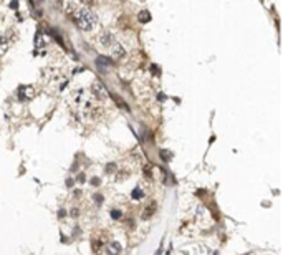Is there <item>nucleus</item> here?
I'll use <instances>...</instances> for the list:
<instances>
[{"label":"nucleus","instance_id":"nucleus-14","mask_svg":"<svg viewBox=\"0 0 283 255\" xmlns=\"http://www.w3.org/2000/svg\"><path fill=\"white\" fill-rule=\"evenodd\" d=\"M91 184H93V185H98V184H100V179H96V177H95L93 181H91Z\"/></svg>","mask_w":283,"mask_h":255},{"label":"nucleus","instance_id":"nucleus-13","mask_svg":"<svg viewBox=\"0 0 283 255\" xmlns=\"http://www.w3.org/2000/svg\"><path fill=\"white\" fill-rule=\"evenodd\" d=\"M10 7H12V8H17V7H18V0H12V3H10Z\"/></svg>","mask_w":283,"mask_h":255},{"label":"nucleus","instance_id":"nucleus-15","mask_svg":"<svg viewBox=\"0 0 283 255\" xmlns=\"http://www.w3.org/2000/svg\"><path fill=\"white\" fill-rule=\"evenodd\" d=\"M78 181H80V182L85 181V174H80V176H78Z\"/></svg>","mask_w":283,"mask_h":255},{"label":"nucleus","instance_id":"nucleus-12","mask_svg":"<svg viewBox=\"0 0 283 255\" xmlns=\"http://www.w3.org/2000/svg\"><path fill=\"white\" fill-rule=\"evenodd\" d=\"M111 248H113V250H114V252H119V250H121V247H119V243H116V242H113V243H111Z\"/></svg>","mask_w":283,"mask_h":255},{"label":"nucleus","instance_id":"nucleus-11","mask_svg":"<svg viewBox=\"0 0 283 255\" xmlns=\"http://www.w3.org/2000/svg\"><path fill=\"white\" fill-rule=\"evenodd\" d=\"M111 217H113V219H119V217H121V211H116V209L111 211Z\"/></svg>","mask_w":283,"mask_h":255},{"label":"nucleus","instance_id":"nucleus-1","mask_svg":"<svg viewBox=\"0 0 283 255\" xmlns=\"http://www.w3.org/2000/svg\"><path fill=\"white\" fill-rule=\"evenodd\" d=\"M75 22L81 30H91L96 25V15L90 8H80L75 15Z\"/></svg>","mask_w":283,"mask_h":255},{"label":"nucleus","instance_id":"nucleus-2","mask_svg":"<svg viewBox=\"0 0 283 255\" xmlns=\"http://www.w3.org/2000/svg\"><path fill=\"white\" fill-rule=\"evenodd\" d=\"M91 91H93V95L96 98H100V100H106L108 98V91H106L105 86H103L101 81H95L93 86H91Z\"/></svg>","mask_w":283,"mask_h":255},{"label":"nucleus","instance_id":"nucleus-4","mask_svg":"<svg viewBox=\"0 0 283 255\" xmlns=\"http://www.w3.org/2000/svg\"><path fill=\"white\" fill-rule=\"evenodd\" d=\"M96 65L101 68V71H106V68L111 66V60L108 56H98L96 58Z\"/></svg>","mask_w":283,"mask_h":255},{"label":"nucleus","instance_id":"nucleus-9","mask_svg":"<svg viewBox=\"0 0 283 255\" xmlns=\"http://www.w3.org/2000/svg\"><path fill=\"white\" fill-rule=\"evenodd\" d=\"M35 45H37V48H40V46H43L45 45V42H43V38H42V33H37V37H35Z\"/></svg>","mask_w":283,"mask_h":255},{"label":"nucleus","instance_id":"nucleus-5","mask_svg":"<svg viewBox=\"0 0 283 255\" xmlns=\"http://www.w3.org/2000/svg\"><path fill=\"white\" fill-rule=\"evenodd\" d=\"M20 98H32L33 96V90L30 86H20Z\"/></svg>","mask_w":283,"mask_h":255},{"label":"nucleus","instance_id":"nucleus-7","mask_svg":"<svg viewBox=\"0 0 283 255\" xmlns=\"http://www.w3.org/2000/svg\"><path fill=\"white\" fill-rule=\"evenodd\" d=\"M7 46H8V45H7V40H5L3 37H0V56L7 51Z\"/></svg>","mask_w":283,"mask_h":255},{"label":"nucleus","instance_id":"nucleus-8","mask_svg":"<svg viewBox=\"0 0 283 255\" xmlns=\"http://www.w3.org/2000/svg\"><path fill=\"white\" fill-rule=\"evenodd\" d=\"M142 195H144V192H142L139 187H136L134 190H132V194H131L132 199H142Z\"/></svg>","mask_w":283,"mask_h":255},{"label":"nucleus","instance_id":"nucleus-10","mask_svg":"<svg viewBox=\"0 0 283 255\" xmlns=\"http://www.w3.org/2000/svg\"><path fill=\"white\" fill-rule=\"evenodd\" d=\"M171 156H172V154L169 153V151H161V158H162L164 161H169Z\"/></svg>","mask_w":283,"mask_h":255},{"label":"nucleus","instance_id":"nucleus-3","mask_svg":"<svg viewBox=\"0 0 283 255\" xmlns=\"http://www.w3.org/2000/svg\"><path fill=\"white\" fill-rule=\"evenodd\" d=\"M100 43H101V46H105V48H109V46L114 43V37L109 32H105V33L100 35Z\"/></svg>","mask_w":283,"mask_h":255},{"label":"nucleus","instance_id":"nucleus-6","mask_svg":"<svg viewBox=\"0 0 283 255\" xmlns=\"http://www.w3.org/2000/svg\"><path fill=\"white\" fill-rule=\"evenodd\" d=\"M137 20H139L141 23H147L149 20H151V13H149L147 10H142V12H139V15H137Z\"/></svg>","mask_w":283,"mask_h":255}]
</instances>
